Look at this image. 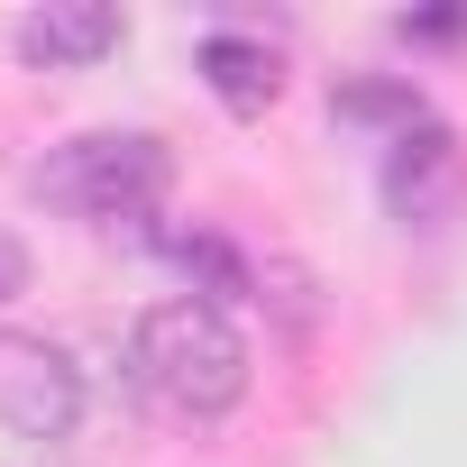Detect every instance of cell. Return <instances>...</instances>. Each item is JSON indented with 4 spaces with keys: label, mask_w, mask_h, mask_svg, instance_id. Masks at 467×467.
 Instances as JSON below:
<instances>
[{
    "label": "cell",
    "mask_w": 467,
    "mask_h": 467,
    "mask_svg": "<svg viewBox=\"0 0 467 467\" xmlns=\"http://www.w3.org/2000/svg\"><path fill=\"white\" fill-rule=\"evenodd\" d=\"M449 192H458V138H449L440 119H421L412 138H394V147H385V202H394L412 229H431Z\"/></svg>",
    "instance_id": "obj_5"
},
{
    "label": "cell",
    "mask_w": 467,
    "mask_h": 467,
    "mask_svg": "<svg viewBox=\"0 0 467 467\" xmlns=\"http://www.w3.org/2000/svg\"><path fill=\"white\" fill-rule=\"evenodd\" d=\"M19 294H28V248L0 229V303H19Z\"/></svg>",
    "instance_id": "obj_10"
},
{
    "label": "cell",
    "mask_w": 467,
    "mask_h": 467,
    "mask_svg": "<svg viewBox=\"0 0 467 467\" xmlns=\"http://www.w3.org/2000/svg\"><path fill=\"white\" fill-rule=\"evenodd\" d=\"M119 37H129V19L110 10V0H47V10H28L10 28V47L28 65H101Z\"/></svg>",
    "instance_id": "obj_4"
},
{
    "label": "cell",
    "mask_w": 467,
    "mask_h": 467,
    "mask_svg": "<svg viewBox=\"0 0 467 467\" xmlns=\"http://www.w3.org/2000/svg\"><path fill=\"white\" fill-rule=\"evenodd\" d=\"M129 367H138L147 403L174 412V421H229L239 394H248V339H239V321H229L220 303H202V294L156 303L138 321V339H129Z\"/></svg>",
    "instance_id": "obj_1"
},
{
    "label": "cell",
    "mask_w": 467,
    "mask_h": 467,
    "mask_svg": "<svg viewBox=\"0 0 467 467\" xmlns=\"http://www.w3.org/2000/svg\"><path fill=\"white\" fill-rule=\"evenodd\" d=\"M394 28H403V37H431V47H449V37H467V10H421V19L403 10Z\"/></svg>",
    "instance_id": "obj_9"
},
{
    "label": "cell",
    "mask_w": 467,
    "mask_h": 467,
    "mask_svg": "<svg viewBox=\"0 0 467 467\" xmlns=\"http://www.w3.org/2000/svg\"><path fill=\"white\" fill-rule=\"evenodd\" d=\"M165 183H174V156H165V138H147V129L65 138V147H47V165L28 174V192H37L47 211H74V220H156Z\"/></svg>",
    "instance_id": "obj_2"
},
{
    "label": "cell",
    "mask_w": 467,
    "mask_h": 467,
    "mask_svg": "<svg viewBox=\"0 0 467 467\" xmlns=\"http://www.w3.org/2000/svg\"><path fill=\"white\" fill-rule=\"evenodd\" d=\"M330 110L339 119H358V129H394V138H412L431 110H421V92L412 83H385V74H367V83H339L330 92Z\"/></svg>",
    "instance_id": "obj_8"
},
{
    "label": "cell",
    "mask_w": 467,
    "mask_h": 467,
    "mask_svg": "<svg viewBox=\"0 0 467 467\" xmlns=\"http://www.w3.org/2000/svg\"><path fill=\"white\" fill-rule=\"evenodd\" d=\"M156 248H165V257L192 275V294H202V303H220V312L257 285V275H248V257L229 248V239H211V229H156Z\"/></svg>",
    "instance_id": "obj_7"
},
{
    "label": "cell",
    "mask_w": 467,
    "mask_h": 467,
    "mask_svg": "<svg viewBox=\"0 0 467 467\" xmlns=\"http://www.w3.org/2000/svg\"><path fill=\"white\" fill-rule=\"evenodd\" d=\"M202 83L220 92V110L257 119V110H275V92H285V65H275V47H266V37L211 28V37H202Z\"/></svg>",
    "instance_id": "obj_6"
},
{
    "label": "cell",
    "mask_w": 467,
    "mask_h": 467,
    "mask_svg": "<svg viewBox=\"0 0 467 467\" xmlns=\"http://www.w3.org/2000/svg\"><path fill=\"white\" fill-rule=\"evenodd\" d=\"M83 367L47 330H0V431L10 440H74Z\"/></svg>",
    "instance_id": "obj_3"
}]
</instances>
